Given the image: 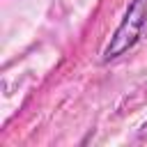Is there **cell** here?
<instances>
[{"label":"cell","instance_id":"6da1fadb","mask_svg":"<svg viewBox=\"0 0 147 147\" xmlns=\"http://www.w3.org/2000/svg\"><path fill=\"white\" fill-rule=\"evenodd\" d=\"M145 23H147V0H131L122 23L117 25L115 34L110 37V41L103 51V62H110V60L124 55L126 51H131L138 44L140 34L145 30Z\"/></svg>","mask_w":147,"mask_h":147},{"label":"cell","instance_id":"7a4b0ae2","mask_svg":"<svg viewBox=\"0 0 147 147\" xmlns=\"http://www.w3.org/2000/svg\"><path fill=\"white\" fill-rule=\"evenodd\" d=\"M138 138H140V140H145V138H147V122L140 126V131H138Z\"/></svg>","mask_w":147,"mask_h":147}]
</instances>
